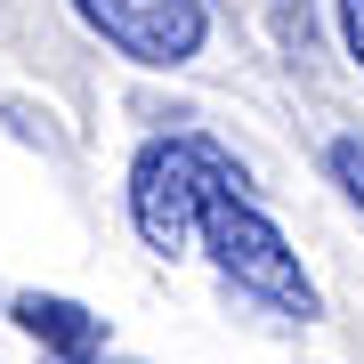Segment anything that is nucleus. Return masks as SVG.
Wrapping results in <instances>:
<instances>
[{
  "label": "nucleus",
  "mask_w": 364,
  "mask_h": 364,
  "mask_svg": "<svg viewBox=\"0 0 364 364\" xmlns=\"http://www.w3.org/2000/svg\"><path fill=\"white\" fill-rule=\"evenodd\" d=\"M219 186H251L243 162H235L227 146H210V138H195V130L146 138L138 162H130V219H138V235H146V251L178 259L186 243H203V203L219 195Z\"/></svg>",
  "instance_id": "1"
},
{
  "label": "nucleus",
  "mask_w": 364,
  "mask_h": 364,
  "mask_svg": "<svg viewBox=\"0 0 364 364\" xmlns=\"http://www.w3.org/2000/svg\"><path fill=\"white\" fill-rule=\"evenodd\" d=\"M203 251L227 284H243L251 299H267L275 316H316V284L299 267V251L284 243V227L267 219L243 186H219L203 203Z\"/></svg>",
  "instance_id": "2"
},
{
  "label": "nucleus",
  "mask_w": 364,
  "mask_h": 364,
  "mask_svg": "<svg viewBox=\"0 0 364 364\" xmlns=\"http://www.w3.org/2000/svg\"><path fill=\"white\" fill-rule=\"evenodd\" d=\"M73 9L130 65H195L210 41V0H73Z\"/></svg>",
  "instance_id": "3"
},
{
  "label": "nucleus",
  "mask_w": 364,
  "mask_h": 364,
  "mask_svg": "<svg viewBox=\"0 0 364 364\" xmlns=\"http://www.w3.org/2000/svg\"><path fill=\"white\" fill-rule=\"evenodd\" d=\"M9 316H16L49 356H97V348H105V324H97L90 308H73V299H57V291H16Z\"/></svg>",
  "instance_id": "4"
},
{
  "label": "nucleus",
  "mask_w": 364,
  "mask_h": 364,
  "mask_svg": "<svg viewBox=\"0 0 364 364\" xmlns=\"http://www.w3.org/2000/svg\"><path fill=\"white\" fill-rule=\"evenodd\" d=\"M324 170L340 178V195L364 210V138H332V146H324Z\"/></svg>",
  "instance_id": "5"
},
{
  "label": "nucleus",
  "mask_w": 364,
  "mask_h": 364,
  "mask_svg": "<svg viewBox=\"0 0 364 364\" xmlns=\"http://www.w3.org/2000/svg\"><path fill=\"white\" fill-rule=\"evenodd\" d=\"M275 41H284L291 57H308V41H316V16H308V0H275Z\"/></svg>",
  "instance_id": "6"
},
{
  "label": "nucleus",
  "mask_w": 364,
  "mask_h": 364,
  "mask_svg": "<svg viewBox=\"0 0 364 364\" xmlns=\"http://www.w3.org/2000/svg\"><path fill=\"white\" fill-rule=\"evenodd\" d=\"M340 41H348V57L364 73V0H340Z\"/></svg>",
  "instance_id": "7"
},
{
  "label": "nucleus",
  "mask_w": 364,
  "mask_h": 364,
  "mask_svg": "<svg viewBox=\"0 0 364 364\" xmlns=\"http://www.w3.org/2000/svg\"><path fill=\"white\" fill-rule=\"evenodd\" d=\"M41 364H97V356H41Z\"/></svg>",
  "instance_id": "8"
}]
</instances>
